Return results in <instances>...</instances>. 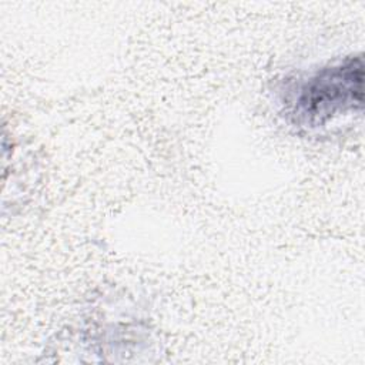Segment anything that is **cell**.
Segmentation results:
<instances>
[{
  "label": "cell",
  "instance_id": "6da1fadb",
  "mask_svg": "<svg viewBox=\"0 0 365 365\" xmlns=\"http://www.w3.org/2000/svg\"><path fill=\"white\" fill-rule=\"evenodd\" d=\"M364 60L361 56L327 66L297 84L288 114L298 125L319 127L334 117L362 107Z\"/></svg>",
  "mask_w": 365,
  "mask_h": 365
}]
</instances>
